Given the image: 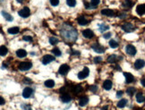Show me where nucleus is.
<instances>
[{"mask_svg": "<svg viewBox=\"0 0 145 110\" xmlns=\"http://www.w3.org/2000/svg\"><path fill=\"white\" fill-rule=\"evenodd\" d=\"M61 34L67 41H74L77 39V32L72 26L65 25L61 30Z\"/></svg>", "mask_w": 145, "mask_h": 110, "instance_id": "1", "label": "nucleus"}, {"mask_svg": "<svg viewBox=\"0 0 145 110\" xmlns=\"http://www.w3.org/2000/svg\"><path fill=\"white\" fill-rule=\"evenodd\" d=\"M32 66V64L30 62H22L20 65H19V69L21 71H27L29 69H30Z\"/></svg>", "mask_w": 145, "mask_h": 110, "instance_id": "2", "label": "nucleus"}, {"mask_svg": "<svg viewBox=\"0 0 145 110\" xmlns=\"http://www.w3.org/2000/svg\"><path fill=\"white\" fill-rule=\"evenodd\" d=\"M89 73H90L89 68H88V67H84V68H83V70L81 71V72L78 73V78H79L80 80H83V79H85L86 77H88Z\"/></svg>", "mask_w": 145, "mask_h": 110, "instance_id": "3", "label": "nucleus"}, {"mask_svg": "<svg viewBox=\"0 0 145 110\" xmlns=\"http://www.w3.org/2000/svg\"><path fill=\"white\" fill-rule=\"evenodd\" d=\"M91 47H92V49H93L95 52H97V53H104V52H105V47H103V46H101V45L98 44V43L93 44L91 46Z\"/></svg>", "mask_w": 145, "mask_h": 110, "instance_id": "4", "label": "nucleus"}, {"mask_svg": "<svg viewBox=\"0 0 145 110\" xmlns=\"http://www.w3.org/2000/svg\"><path fill=\"white\" fill-rule=\"evenodd\" d=\"M19 15L21 17H24V18H26V17H28L29 15H30V9H29L28 7H24V8H23L22 10H20L19 11Z\"/></svg>", "mask_w": 145, "mask_h": 110, "instance_id": "5", "label": "nucleus"}, {"mask_svg": "<svg viewBox=\"0 0 145 110\" xmlns=\"http://www.w3.org/2000/svg\"><path fill=\"white\" fill-rule=\"evenodd\" d=\"M69 70H70V67L67 66V65H62V66L59 67V70H58V72H59V73L60 74H62V75H66V73L69 72Z\"/></svg>", "mask_w": 145, "mask_h": 110, "instance_id": "6", "label": "nucleus"}, {"mask_svg": "<svg viewBox=\"0 0 145 110\" xmlns=\"http://www.w3.org/2000/svg\"><path fill=\"white\" fill-rule=\"evenodd\" d=\"M125 51L130 56H134L136 54V48L133 45H127L126 47H125Z\"/></svg>", "mask_w": 145, "mask_h": 110, "instance_id": "7", "label": "nucleus"}, {"mask_svg": "<svg viewBox=\"0 0 145 110\" xmlns=\"http://www.w3.org/2000/svg\"><path fill=\"white\" fill-rule=\"evenodd\" d=\"M122 29H123L125 32H132V31L134 30V26L132 23H124L122 25Z\"/></svg>", "mask_w": 145, "mask_h": 110, "instance_id": "8", "label": "nucleus"}, {"mask_svg": "<svg viewBox=\"0 0 145 110\" xmlns=\"http://www.w3.org/2000/svg\"><path fill=\"white\" fill-rule=\"evenodd\" d=\"M55 60V57L53 56H50V55H46V56H43L42 58V63L43 65H48V64L51 63L52 61Z\"/></svg>", "mask_w": 145, "mask_h": 110, "instance_id": "9", "label": "nucleus"}, {"mask_svg": "<svg viewBox=\"0 0 145 110\" xmlns=\"http://www.w3.org/2000/svg\"><path fill=\"white\" fill-rule=\"evenodd\" d=\"M32 93H33V89H31V88L27 87V88H25V89H24V91H23V96H24V98H28L31 96V94Z\"/></svg>", "mask_w": 145, "mask_h": 110, "instance_id": "10", "label": "nucleus"}, {"mask_svg": "<svg viewBox=\"0 0 145 110\" xmlns=\"http://www.w3.org/2000/svg\"><path fill=\"white\" fill-rule=\"evenodd\" d=\"M144 66H145V61L143 60V59H138V60H136L135 63H134V68L137 69V70L142 69Z\"/></svg>", "mask_w": 145, "mask_h": 110, "instance_id": "11", "label": "nucleus"}, {"mask_svg": "<svg viewBox=\"0 0 145 110\" xmlns=\"http://www.w3.org/2000/svg\"><path fill=\"white\" fill-rule=\"evenodd\" d=\"M82 35H83V37L87 38V39H91V38H92L94 36V33L91 30L87 29V30H84V31H82Z\"/></svg>", "mask_w": 145, "mask_h": 110, "instance_id": "12", "label": "nucleus"}, {"mask_svg": "<svg viewBox=\"0 0 145 110\" xmlns=\"http://www.w3.org/2000/svg\"><path fill=\"white\" fill-rule=\"evenodd\" d=\"M124 77H125V82L126 83H132L134 81V77L133 76V74H131L130 73H124Z\"/></svg>", "mask_w": 145, "mask_h": 110, "instance_id": "13", "label": "nucleus"}, {"mask_svg": "<svg viewBox=\"0 0 145 110\" xmlns=\"http://www.w3.org/2000/svg\"><path fill=\"white\" fill-rule=\"evenodd\" d=\"M136 12L139 15H143L145 14V5H139L136 7Z\"/></svg>", "mask_w": 145, "mask_h": 110, "instance_id": "14", "label": "nucleus"}, {"mask_svg": "<svg viewBox=\"0 0 145 110\" xmlns=\"http://www.w3.org/2000/svg\"><path fill=\"white\" fill-rule=\"evenodd\" d=\"M101 14L103 15H107V16H113V15H115V12L111 9H102L101 10Z\"/></svg>", "mask_w": 145, "mask_h": 110, "instance_id": "15", "label": "nucleus"}, {"mask_svg": "<svg viewBox=\"0 0 145 110\" xmlns=\"http://www.w3.org/2000/svg\"><path fill=\"white\" fill-rule=\"evenodd\" d=\"M61 100L63 101L64 103H67V102H69V101L71 100V97L70 95L68 93H62V95H61Z\"/></svg>", "mask_w": 145, "mask_h": 110, "instance_id": "16", "label": "nucleus"}, {"mask_svg": "<svg viewBox=\"0 0 145 110\" xmlns=\"http://www.w3.org/2000/svg\"><path fill=\"white\" fill-rule=\"evenodd\" d=\"M112 82L110 81V80H107V81H105L104 82V83H103V88L106 89V90H109L111 88H112Z\"/></svg>", "mask_w": 145, "mask_h": 110, "instance_id": "17", "label": "nucleus"}, {"mask_svg": "<svg viewBox=\"0 0 145 110\" xmlns=\"http://www.w3.org/2000/svg\"><path fill=\"white\" fill-rule=\"evenodd\" d=\"M77 22H78V23H79L80 25H87L88 22H89V21H88V20H87V19L85 18V17H83V16L78 17Z\"/></svg>", "mask_w": 145, "mask_h": 110, "instance_id": "18", "label": "nucleus"}, {"mask_svg": "<svg viewBox=\"0 0 145 110\" xmlns=\"http://www.w3.org/2000/svg\"><path fill=\"white\" fill-rule=\"evenodd\" d=\"M16 55L18 57L20 58H23V57H25L26 55H27V52L24 50V49H19L16 51Z\"/></svg>", "mask_w": 145, "mask_h": 110, "instance_id": "19", "label": "nucleus"}, {"mask_svg": "<svg viewBox=\"0 0 145 110\" xmlns=\"http://www.w3.org/2000/svg\"><path fill=\"white\" fill-rule=\"evenodd\" d=\"M88 102H89V98H87V97H82V98H81V99L79 101V105L81 107H84V106L87 105Z\"/></svg>", "mask_w": 145, "mask_h": 110, "instance_id": "20", "label": "nucleus"}, {"mask_svg": "<svg viewBox=\"0 0 145 110\" xmlns=\"http://www.w3.org/2000/svg\"><path fill=\"white\" fill-rule=\"evenodd\" d=\"M136 100H137L138 103H143V101L145 100V98H144V96H143V94L142 93V92L137 93V95H136Z\"/></svg>", "mask_w": 145, "mask_h": 110, "instance_id": "21", "label": "nucleus"}, {"mask_svg": "<svg viewBox=\"0 0 145 110\" xmlns=\"http://www.w3.org/2000/svg\"><path fill=\"white\" fill-rule=\"evenodd\" d=\"M126 104H127V100H126V99H124V98H123V99L119 100V102L117 103V108H124V107L126 106Z\"/></svg>", "mask_w": 145, "mask_h": 110, "instance_id": "22", "label": "nucleus"}, {"mask_svg": "<svg viewBox=\"0 0 145 110\" xmlns=\"http://www.w3.org/2000/svg\"><path fill=\"white\" fill-rule=\"evenodd\" d=\"M45 86L48 88H53L55 86V82L53 80H47L45 82Z\"/></svg>", "mask_w": 145, "mask_h": 110, "instance_id": "23", "label": "nucleus"}, {"mask_svg": "<svg viewBox=\"0 0 145 110\" xmlns=\"http://www.w3.org/2000/svg\"><path fill=\"white\" fill-rule=\"evenodd\" d=\"M19 28L18 27H12V28H9L8 29V33L9 34H16V33H18L19 32Z\"/></svg>", "mask_w": 145, "mask_h": 110, "instance_id": "24", "label": "nucleus"}, {"mask_svg": "<svg viewBox=\"0 0 145 110\" xmlns=\"http://www.w3.org/2000/svg\"><path fill=\"white\" fill-rule=\"evenodd\" d=\"M123 5L124 7H126V8H131L133 5V2L132 0H125L124 2V4H123Z\"/></svg>", "mask_w": 145, "mask_h": 110, "instance_id": "25", "label": "nucleus"}, {"mask_svg": "<svg viewBox=\"0 0 145 110\" xmlns=\"http://www.w3.org/2000/svg\"><path fill=\"white\" fill-rule=\"evenodd\" d=\"M117 61V56L116 55H112V56H109L108 57V63H116Z\"/></svg>", "mask_w": 145, "mask_h": 110, "instance_id": "26", "label": "nucleus"}, {"mask_svg": "<svg viewBox=\"0 0 145 110\" xmlns=\"http://www.w3.org/2000/svg\"><path fill=\"white\" fill-rule=\"evenodd\" d=\"M7 52H8V49H7V47L5 46H1L0 47V54H1L2 56H5L7 54Z\"/></svg>", "mask_w": 145, "mask_h": 110, "instance_id": "27", "label": "nucleus"}, {"mask_svg": "<svg viewBox=\"0 0 145 110\" xmlns=\"http://www.w3.org/2000/svg\"><path fill=\"white\" fill-rule=\"evenodd\" d=\"M2 14H3V16H4L5 18V20H7L8 22H12L13 21V17L11 16V15H10L9 14H7L6 12H4V11H3Z\"/></svg>", "mask_w": 145, "mask_h": 110, "instance_id": "28", "label": "nucleus"}, {"mask_svg": "<svg viewBox=\"0 0 145 110\" xmlns=\"http://www.w3.org/2000/svg\"><path fill=\"white\" fill-rule=\"evenodd\" d=\"M126 93L128 94L129 96H133V94L135 93V89L134 88H133V87H130V88H128V89H126Z\"/></svg>", "mask_w": 145, "mask_h": 110, "instance_id": "29", "label": "nucleus"}, {"mask_svg": "<svg viewBox=\"0 0 145 110\" xmlns=\"http://www.w3.org/2000/svg\"><path fill=\"white\" fill-rule=\"evenodd\" d=\"M52 53L55 55L56 56H61V51L60 49L57 48V47H55V48L52 49Z\"/></svg>", "mask_w": 145, "mask_h": 110, "instance_id": "30", "label": "nucleus"}, {"mask_svg": "<svg viewBox=\"0 0 145 110\" xmlns=\"http://www.w3.org/2000/svg\"><path fill=\"white\" fill-rule=\"evenodd\" d=\"M109 46L112 47V48H116V47H117V46H118V43H117L116 40H111L109 41Z\"/></svg>", "mask_w": 145, "mask_h": 110, "instance_id": "31", "label": "nucleus"}, {"mask_svg": "<svg viewBox=\"0 0 145 110\" xmlns=\"http://www.w3.org/2000/svg\"><path fill=\"white\" fill-rule=\"evenodd\" d=\"M108 25H105V24H99V31H101V32H104L105 31H107V30H108Z\"/></svg>", "mask_w": 145, "mask_h": 110, "instance_id": "32", "label": "nucleus"}, {"mask_svg": "<svg viewBox=\"0 0 145 110\" xmlns=\"http://www.w3.org/2000/svg\"><path fill=\"white\" fill-rule=\"evenodd\" d=\"M57 42H58V40H57L56 38L52 37L49 39V43L51 45H56V44H57Z\"/></svg>", "mask_w": 145, "mask_h": 110, "instance_id": "33", "label": "nucleus"}, {"mask_svg": "<svg viewBox=\"0 0 145 110\" xmlns=\"http://www.w3.org/2000/svg\"><path fill=\"white\" fill-rule=\"evenodd\" d=\"M66 3H67V5L71 7L75 6V5H76V1H75V0H66Z\"/></svg>", "mask_w": 145, "mask_h": 110, "instance_id": "34", "label": "nucleus"}, {"mask_svg": "<svg viewBox=\"0 0 145 110\" xmlns=\"http://www.w3.org/2000/svg\"><path fill=\"white\" fill-rule=\"evenodd\" d=\"M99 4V0H91V5L92 7H95Z\"/></svg>", "mask_w": 145, "mask_h": 110, "instance_id": "35", "label": "nucleus"}, {"mask_svg": "<svg viewBox=\"0 0 145 110\" xmlns=\"http://www.w3.org/2000/svg\"><path fill=\"white\" fill-rule=\"evenodd\" d=\"M81 90H82L81 86H75V87H73V89H72V91L74 92V93H79Z\"/></svg>", "mask_w": 145, "mask_h": 110, "instance_id": "36", "label": "nucleus"}, {"mask_svg": "<svg viewBox=\"0 0 145 110\" xmlns=\"http://www.w3.org/2000/svg\"><path fill=\"white\" fill-rule=\"evenodd\" d=\"M50 1V4L53 6H56V5L59 4V0H49Z\"/></svg>", "mask_w": 145, "mask_h": 110, "instance_id": "37", "label": "nucleus"}, {"mask_svg": "<svg viewBox=\"0 0 145 110\" xmlns=\"http://www.w3.org/2000/svg\"><path fill=\"white\" fill-rule=\"evenodd\" d=\"M90 89H91V91H92V92H96L97 89H98V87H97L96 85H91V86L90 87Z\"/></svg>", "mask_w": 145, "mask_h": 110, "instance_id": "38", "label": "nucleus"}, {"mask_svg": "<svg viewBox=\"0 0 145 110\" xmlns=\"http://www.w3.org/2000/svg\"><path fill=\"white\" fill-rule=\"evenodd\" d=\"M102 61V58H101L100 56H96V57H94V62L95 63H100Z\"/></svg>", "mask_w": 145, "mask_h": 110, "instance_id": "39", "label": "nucleus"}, {"mask_svg": "<svg viewBox=\"0 0 145 110\" xmlns=\"http://www.w3.org/2000/svg\"><path fill=\"white\" fill-rule=\"evenodd\" d=\"M31 40H32V38L30 36H24V40H25V41H31Z\"/></svg>", "mask_w": 145, "mask_h": 110, "instance_id": "40", "label": "nucleus"}, {"mask_svg": "<svg viewBox=\"0 0 145 110\" xmlns=\"http://www.w3.org/2000/svg\"><path fill=\"white\" fill-rule=\"evenodd\" d=\"M103 37H104V39H109V38L111 37V33H110V32L105 33V34L103 35Z\"/></svg>", "mask_w": 145, "mask_h": 110, "instance_id": "41", "label": "nucleus"}, {"mask_svg": "<svg viewBox=\"0 0 145 110\" xmlns=\"http://www.w3.org/2000/svg\"><path fill=\"white\" fill-rule=\"evenodd\" d=\"M22 107H23V108H24V110H31V108L28 105H23Z\"/></svg>", "mask_w": 145, "mask_h": 110, "instance_id": "42", "label": "nucleus"}, {"mask_svg": "<svg viewBox=\"0 0 145 110\" xmlns=\"http://www.w3.org/2000/svg\"><path fill=\"white\" fill-rule=\"evenodd\" d=\"M122 95H123V91H122V90H120V91H117V98H119V97H122Z\"/></svg>", "mask_w": 145, "mask_h": 110, "instance_id": "43", "label": "nucleus"}, {"mask_svg": "<svg viewBox=\"0 0 145 110\" xmlns=\"http://www.w3.org/2000/svg\"><path fill=\"white\" fill-rule=\"evenodd\" d=\"M0 101H1V105H4L5 104V100H4V98H2V97H0Z\"/></svg>", "mask_w": 145, "mask_h": 110, "instance_id": "44", "label": "nucleus"}, {"mask_svg": "<svg viewBox=\"0 0 145 110\" xmlns=\"http://www.w3.org/2000/svg\"><path fill=\"white\" fill-rule=\"evenodd\" d=\"M141 83H142V85H143V86L145 87V79L142 80V81H141Z\"/></svg>", "mask_w": 145, "mask_h": 110, "instance_id": "45", "label": "nucleus"}, {"mask_svg": "<svg viewBox=\"0 0 145 110\" xmlns=\"http://www.w3.org/2000/svg\"><path fill=\"white\" fill-rule=\"evenodd\" d=\"M24 81H25V82L29 83V84H30V83H31V82H30V80H29V79H25Z\"/></svg>", "mask_w": 145, "mask_h": 110, "instance_id": "46", "label": "nucleus"}, {"mask_svg": "<svg viewBox=\"0 0 145 110\" xmlns=\"http://www.w3.org/2000/svg\"><path fill=\"white\" fill-rule=\"evenodd\" d=\"M108 106H106V107H103L102 108H101V110H108Z\"/></svg>", "mask_w": 145, "mask_h": 110, "instance_id": "47", "label": "nucleus"}, {"mask_svg": "<svg viewBox=\"0 0 145 110\" xmlns=\"http://www.w3.org/2000/svg\"><path fill=\"white\" fill-rule=\"evenodd\" d=\"M17 2H19V3H22V2H24V0H16Z\"/></svg>", "mask_w": 145, "mask_h": 110, "instance_id": "48", "label": "nucleus"}, {"mask_svg": "<svg viewBox=\"0 0 145 110\" xmlns=\"http://www.w3.org/2000/svg\"><path fill=\"white\" fill-rule=\"evenodd\" d=\"M3 68H6V65H5V64H3Z\"/></svg>", "mask_w": 145, "mask_h": 110, "instance_id": "49", "label": "nucleus"}]
</instances>
